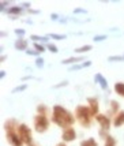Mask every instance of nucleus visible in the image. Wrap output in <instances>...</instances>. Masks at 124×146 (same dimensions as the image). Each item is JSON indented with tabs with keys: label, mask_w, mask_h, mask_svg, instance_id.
<instances>
[{
	"label": "nucleus",
	"mask_w": 124,
	"mask_h": 146,
	"mask_svg": "<svg viewBox=\"0 0 124 146\" xmlns=\"http://www.w3.org/2000/svg\"><path fill=\"white\" fill-rule=\"evenodd\" d=\"M53 121L57 123L59 126H63V127H67V124H71L74 119H72V116L70 112H67L64 108L62 107H55L53 109Z\"/></svg>",
	"instance_id": "nucleus-1"
},
{
	"label": "nucleus",
	"mask_w": 124,
	"mask_h": 146,
	"mask_svg": "<svg viewBox=\"0 0 124 146\" xmlns=\"http://www.w3.org/2000/svg\"><path fill=\"white\" fill-rule=\"evenodd\" d=\"M89 115H90V111L86 107H78L76 108V116L79 117V120L83 126H87L90 123V119H89Z\"/></svg>",
	"instance_id": "nucleus-2"
},
{
	"label": "nucleus",
	"mask_w": 124,
	"mask_h": 146,
	"mask_svg": "<svg viewBox=\"0 0 124 146\" xmlns=\"http://www.w3.org/2000/svg\"><path fill=\"white\" fill-rule=\"evenodd\" d=\"M34 124H36V130L41 133V131H44L45 128L48 127V120H46V117H45V116H41V115H40V116L36 117Z\"/></svg>",
	"instance_id": "nucleus-3"
},
{
	"label": "nucleus",
	"mask_w": 124,
	"mask_h": 146,
	"mask_svg": "<svg viewBox=\"0 0 124 146\" xmlns=\"http://www.w3.org/2000/svg\"><path fill=\"white\" fill-rule=\"evenodd\" d=\"M19 135H21V139L25 141L26 143H30V131L26 126H21L19 127Z\"/></svg>",
	"instance_id": "nucleus-4"
},
{
	"label": "nucleus",
	"mask_w": 124,
	"mask_h": 146,
	"mask_svg": "<svg viewBox=\"0 0 124 146\" xmlns=\"http://www.w3.org/2000/svg\"><path fill=\"white\" fill-rule=\"evenodd\" d=\"M63 139L64 141H72L75 139V131L72 128H67L64 134H63Z\"/></svg>",
	"instance_id": "nucleus-5"
},
{
	"label": "nucleus",
	"mask_w": 124,
	"mask_h": 146,
	"mask_svg": "<svg viewBox=\"0 0 124 146\" xmlns=\"http://www.w3.org/2000/svg\"><path fill=\"white\" fill-rule=\"evenodd\" d=\"M97 120L102 124V127L105 128V130H108V127H109V119L108 117H105L104 115H98L97 116Z\"/></svg>",
	"instance_id": "nucleus-6"
},
{
	"label": "nucleus",
	"mask_w": 124,
	"mask_h": 146,
	"mask_svg": "<svg viewBox=\"0 0 124 146\" xmlns=\"http://www.w3.org/2000/svg\"><path fill=\"white\" fill-rule=\"evenodd\" d=\"M7 137H8V139H10V142H13L15 146H21V141L17 138V135H14V134L8 133L7 134Z\"/></svg>",
	"instance_id": "nucleus-7"
},
{
	"label": "nucleus",
	"mask_w": 124,
	"mask_h": 146,
	"mask_svg": "<svg viewBox=\"0 0 124 146\" xmlns=\"http://www.w3.org/2000/svg\"><path fill=\"white\" fill-rule=\"evenodd\" d=\"M120 124H124V112L119 113L116 120H115V126H120Z\"/></svg>",
	"instance_id": "nucleus-8"
},
{
	"label": "nucleus",
	"mask_w": 124,
	"mask_h": 146,
	"mask_svg": "<svg viewBox=\"0 0 124 146\" xmlns=\"http://www.w3.org/2000/svg\"><path fill=\"white\" fill-rule=\"evenodd\" d=\"M116 92H117L119 94H121L124 96V83H116Z\"/></svg>",
	"instance_id": "nucleus-9"
},
{
	"label": "nucleus",
	"mask_w": 124,
	"mask_h": 146,
	"mask_svg": "<svg viewBox=\"0 0 124 146\" xmlns=\"http://www.w3.org/2000/svg\"><path fill=\"white\" fill-rule=\"evenodd\" d=\"M15 48H17V49H23V48H26V42L22 41V40H19V41L15 42Z\"/></svg>",
	"instance_id": "nucleus-10"
},
{
	"label": "nucleus",
	"mask_w": 124,
	"mask_h": 146,
	"mask_svg": "<svg viewBox=\"0 0 124 146\" xmlns=\"http://www.w3.org/2000/svg\"><path fill=\"white\" fill-rule=\"evenodd\" d=\"M81 146H97V143H95L93 139H89V141H85V142H82Z\"/></svg>",
	"instance_id": "nucleus-11"
},
{
	"label": "nucleus",
	"mask_w": 124,
	"mask_h": 146,
	"mask_svg": "<svg viewBox=\"0 0 124 146\" xmlns=\"http://www.w3.org/2000/svg\"><path fill=\"white\" fill-rule=\"evenodd\" d=\"M97 79H98L99 82H101V86H102V88L105 89V88H106V82H105V79H104V78H102L101 75H97Z\"/></svg>",
	"instance_id": "nucleus-12"
},
{
	"label": "nucleus",
	"mask_w": 124,
	"mask_h": 146,
	"mask_svg": "<svg viewBox=\"0 0 124 146\" xmlns=\"http://www.w3.org/2000/svg\"><path fill=\"white\" fill-rule=\"evenodd\" d=\"M89 102H92V111L95 112L97 111V101L95 100H89Z\"/></svg>",
	"instance_id": "nucleus-13"
},
{
	"label": "nucleus",
	"mask_w": 124,
	"mask_h": 146,
	"mask_svg": "<svg viewBox=\"0 0 124 146\" xmlns=\"http://www.w3.org/2000/svg\"><path fill=\"white\" fill-rule=\"evenodd\" d=\"M106 146H115V139L109 137V138L106 139Z\"/></svg>",
	"instance_id": "nucleus-14"
},
{
	"label": "nucleus",
	"mask_w": 124,
	"mask_h": 146,
	"mask_svg": "<svg viewBox=\"0 0 124 146\" xmlns=\"http://www.w3.org/2000/svg\"><path fill=\"white\" fill-rule=\"evenodd\" d=\"M92 46L90 45H86V46H82V48H79V49H76V52H85V51H89Z\"/></svg>",
	"instance_id": "nucleus-15"
},
{
	"label": "nucleus",
	"mask_w": 124,
	"mask_h": 146,
	"mask_svg": "<svg viewBox=\"0 0 124 146\" xmlns=\"http://www.w3.org/2000/svg\"><path fill=\"white\" fill-rule=\"evenodd\" d=\"M86 66H90V62H87V63H83V64H79V66H75L74 70H76V68H83V67H86Z\"/></svg>",
	"instance_id": "nucleus-16"
},
{
	"label": "nucleus",
	"mask_w": 124,
	"mask_h": 146,
	"mask_svg": "<svg viewBox=\"0 0 124 146\" xmlns=\"http://www.w3.org/2000/svg\"><path fill=\"white\" fill-rule=\"evenodd\" d=\"M48 48H49L50 51H53V52H57V48H56L55 45H49V46H48Z\"/></svg>",
	"instance_id": "nucleus-17"
},
{
	"label": "nucleus",
	"mask_w": 124,
	"mask_h": 146,
	"mask_svg": "<svg viewBox=\"0 0 124 146\" xmlns=\"http://www.w3.org/2000/svg\"><path fill=\"white\" fill-rule=\"evenodd\" d=\"M11 13H19V8L18 7H14L13 10H11Z\"/></svg>",
	"instance_id": "nucleus-18"
},
{
	"label": "nucleus",
	"mask_w": 124,
	"mask_h": 146,
	"mask_svg": "<svg viewBox=\"0 0 124 146\" xmlns=\"http://www.w3.org/2000/svg\"><path fill=\"white\" fill-rule=\"evenodd\" d=\"M37 66L38 67H41V66H42V60H41V59H38L37 60Z\"/></svg>",
	"instance_id": "nucleus-19"
},
{
	"label": "nucleus",
	"mask_w": 124,
	"mask_h": 146,
	"mask_svg": "<svg viewBox=\"0 0 124 146\" xmlns=\"http://www.w3.org/2000/svg\"><path fill=\"white\" fill-rule=\"evenodd\" d=\"M36 48H37V49H40V51H44V48H42V46H40V45H36Z\"/></svg>",
	"instance_id": "nucleus-20"
},
{
	"label": "nucleus",
	"mask_w": 124,
	"mask_h": 146,
	"mask_svg": "<svg viewBox=\"0 0 124 146\" xmlns=\"http://www.w3.org/2000/svg\"><path fill=\"white\" fill-rule=\"evenodd\" d=\"M53 37L55 38H64V36H56V34H53Z\"/></svg>",
	"instance_id": "nucleus-21"
},
{
	"label": "nucleus",
	"mask_w": 124,
	"mask_h": 146,
	"mask_svg": "<svg viewBox=\"0 0 124 146\" xmlns=\"http://www.w3.org/2000/svg\"><path fill=\"white\" fill-rule=\"evenodd\" d=\"M105 38V36H101V37H95V40H104Z\"/></svg>",
	"instance_id": "nucleus-22"
},
{
	"label": "nucleus",
	"mask_w": 124,
	"mask_h": 146,
	"mask_svg": "<svg viewBox=\"0 0 124 146\" xmlns=\"http://www.w3.org/2000/svg\"><path fill=\"white\" fill-rule=\"evenodd\" d=\"M59 146H64V145H59Z\"/></svg>",
	"instance_id": "nucleus-23"
}]
</instances>
